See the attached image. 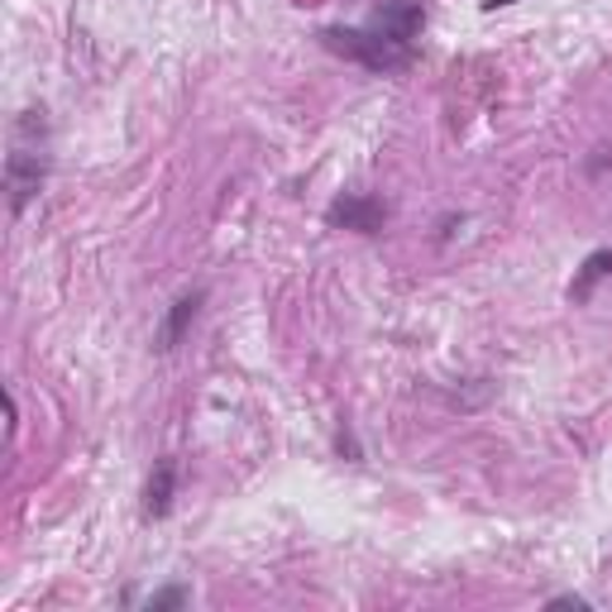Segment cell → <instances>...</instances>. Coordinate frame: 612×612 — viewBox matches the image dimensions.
I'll return each mask as SVG.
<instances>
[{
	"mask_svg": "<svg viewBox=\"0 0 612 612\" xmlns=\"http://www.w3.org/2000/svg\"><path fill=\"white\" fill-rule=\"evenodd\" d=\"M373 24L383 29V34L402 39V43H416V34L426 29V10L416 6V0H383L373 14Z\"/></svg>",
	"mask_w": 612,
	"mask_h": 612,
	"instance_id": "277c9868",
	"label": "cell"
},
{
	"mask_svg": "<svg viewBox=\"0 0 612 612\" xmlns=\"http://www.w3.org/2000/svg\"><path fill=\"white\" fill-rule=\"evenodd\" d=\"M320 43L340 57H355V63L373 67V72H392V67H407L416 53V43H402L383 34V29H320Z\"/></svg>",
	"mask_w": 612,
	"mask_h": 612,
	"instance_id": "6da1fadb",
	"label": "cell"
},
{
	"mask_svg": "<svg viewBox=\"0 0 612 612\" xmlns=\"http://www.w3.org/2000/svg\"><path fill=\"white\" fill-rule=\"evenodd\" d=\"M182 603H187V589H163L149 599V608H182Z\"/></svg>",
	"mask_w": 612,
	"mask_h": 612,
	"instance_id": "ba28073f",
	"label": "cell"
},
{
	"mask_svg": "<svg viewBox=\"0 0 612 612\" xmlns=\"http://www.w3.org/2000/svg\"><path fill=\"white\" fill-rule=\"evenodd\" d=\"M49 182V154L39 144H14L6 158V192H10V215H20L29 201L43 192Z\"/></svg>",
	"mask_w": 612,
	"mask_h": 612,
	"instance_id": "7a4b0ae2",
	"label": "cell"
},
{
	"mask_svg": "<svg viewBox=\"0 0 612 612\" xmlns=\"http://www.w3.org/2000/svg\"><path fill=\"white\" fill-rule=\"evenodd\" d=\"M388 221V207L378 197L369 192H345V197H335L330 207H326V225L335 230H359V235H378Z\"/></svg>",
	"mask_w": 612,
	"mask_h": 612,
	"instance_id": "3957f363",
	"label": "cell"
},
{
	"mask_svg": "<svg viewBox=\"0 0 612 612\" xmlns=\"http://www.w3.org/2000/svg\"><path fill=\"white\" fill-rule=\"evenodd\" d=\"M550 608H589V599H579V593H560V599H550Z\"/></svg>",
	"mask_w": 612,
	"mask_h": 612,
	"instance_id": "9c48e42d",
	"label": "cell"
},
{
	"mask_svg": "<svg viewBox=\"0 0 612 612\" xmlns=\"http://www.w3.org/2000/svg\"><path fill=\"white\" fill-rule=\"evenodd\" d=\"M172 493H178V464L158 460L149 474V488H144V517H168L172 513Z\"/></svg>",
	"mask_w": 612,
	"mask_h": 612,
	"instance_id": "8992f818",
	"label": "cell"
},
{
	"mask_svg": "<svg viewBox=\"0 0 612 612\" xmlns=\"http://www.w3.org/2000/svg\"><path fill=\"white\" fill-rule=\"evenodd\" d=\"M608 273H612V250L589 254V258H584V268H579V273H574V283H570V297H574V302H589L593 283H603Z\"/></svg>",
	"mask_w": 612,
	"mask_h": 612,
	"instance_id": "52a82bcc",
	"label": "cell"
},
{
	"mask_svg": "<svg viewBox=\"0 0 612 612\" xmlns=\"http://www.w3.org/2000/svg\"><path fill=\"white\" fill-rule=\"evenodd\" d=\"M498 6H513V0H484V10H498Z\"/></svg>",
	"mask_w": 612,
	"mask_h": 612,
	"instance_id": "30bf717a",
	"label": "cell"
},
{
	"mask_svg": "<svg viewBox=\"0 0 612 612\" xmlns=\"http://www.w3.org/2000/svg\"><path fill=\"white\" fill-rule=\"evenodd\" d=\"M201 306H207V287H197V293H182L178 302H172L163 330H158V355H172V349L182 345V335L192 330V320L201 316Z\"/></svg>",
	"mask_w": 612,
	"mask_h": 612,
	"instance_id": "5b68a950",
	"label": "cell"
}]
</instances>
